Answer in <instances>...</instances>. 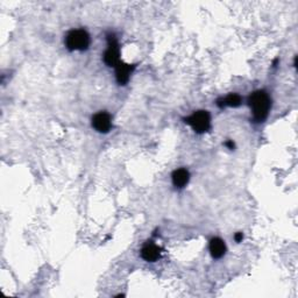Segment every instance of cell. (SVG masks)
<instances>
[{
  "mask_svg": "<svg viewBox=\"0 0 298 298\" xmlns=\"http://www.w3.org/2000/svg\"><path fill=\"white\" fill-rule=\"evenodd\" d=\"M134 69H135V64H127L120 61L115 67V77H117V82L120 85H125L128 83L130 74H132Z\"/></svg>",
  "mask_w": 298,
  "mask_h": 298,
  "instance_id": "8992f818",
  "label": "cell"
},
{
  "mask_svg": "<svg viewBox=\"0 0 298 298\" xmlns=\"http://www.w3.org/2000/svg\"><path fill=\"white\" fill-rule=\"evenodd\" d=\"M65 46L68 50L75 52V50H86L90 46V35L85 30H74L69 32L65 38Z\"/></svg>",
  "mask_w": 298,
  "mask_h": 298,
  "instance_id": "7a4b0ae2",
  "label": "cell"
},
{
  "mask_svg": "<svg viewBox=\"0 0 298 298\" xmlns=\"http://www.w3.org/2000/svg\"><path fill=\"white\" fill-rule=\"evenodd\" d=\"M234 240L237 242H241L243 240V233H241V232H238V233H235L234 235Z\"/></svg>",
  "mask_w": 298,
  "mask_h": 298,
  "instance_id": "8fae6325",
  "label": "cell"
},
{
  "mask_svg": "<svg viewBox=\"0 0 298 298\" xmlns=\"http://www.w3.org/2000/svg\"><path fill=\"white\" fill-rule=\"evenodd\" d=\"M209 248L213 259H221L226 253V245L220 238H213L211 240Z\"/></svg>",
  "mask_w": 298,
  "mask_h": 298,
  "instance_id": "ba28073f",
  "label": "cell"
},
{
  "mask_svg": "<svg viewBox=\"0 0 298 298\" xmlns=\"http://www.w3.org/2000/svg\"><path fill=\"white\" fill-rule=\"evenodd\" d=\"M241 101H242V99L239 94L231 93V94H228L227 97L221 98V99H218L217 105H218V107H220V108H224L227 106L238 107V106H240V105H241Z\"/></svg>",
  "mask_w": 298,
  "mask_h": 298,
  "instance_id": "30bf717a",
  "label": "cell"
},
{
  "mask_svg": "<svg viewBox=\"0 0 298 298\" xmlns=\"http://www.w3.org/2000/svg\"><path fill=\"white\" fill-rule=\"evenodd\" d=\"M184 121L185 123H188V125H190L192 127V129L197 134H203L208 132L211 127L210 113L208 111L204 110L195 112L190 117L185 118Z\"/></svg>",
  "mask_w": 298,
  "mask_h": 298,
  "instance_id": "3957f363",
  "label": "cell"
},
{
  "mask_svg": "<svg viewBox=\"0 0 298 298\" xmlns=\"http://www.w3.org/2000/svg\"><path fill=\"white\" fill-rule=\"evenodd\" d=\"M172 179H173L174 185H175L177 189H183L185 185L189 183V180H190V173L184 168L176 169L175 172L173 173Z\"/></svg>",
  "mask_w": 298,
  "mask_h": 298,
  "instance_id": "9c48e42d",
  "label": "cell"
},
{
  "mask_svg": "<svg viewBox=\"0 0 298 298\" xmlns=\"http://www.w3.org/2000/svg\"><path fill=\"white\" fill-rule=\"evenodd\" d=\"M92 127L99 133H108L112 127V118L107 112H99L92 117Z\"/></svg>",
  "mask_w": 298,
  "mask_h": 298,
  "instance_id": "5b68a950",
  "label": "cell"
},
{
  "mask_svg": "<svg viewBox=\"0 0 298 298\" xmlns=\"http://www.w3.org/2000/svg\"><path fill=\"white\" fill-rule=\"evenodd\" d=\"M225 146H226L227 148H230V149H234L235 148V144L233 142V140H227L226 142H225Z\"/></svg>",
  "mask_w": 298,
  "mask_h": 298,
  "instance_id": "7c38bea8",
  "label": "cell"
},
{
  "mask_svg": "<svg viewBox=\"0 0 298 298\" xmlns=\"http://www.w3.org/2000/svg\"><path fill=\"white\" fill-rule=\"evenodd\" d=\"M161 248L155 245L153 242H148L143 246V248L141 249V256L143 260L148 261V262H155L156 260H159L161 257Z\"/></svg>",
  "mask_w": 298,
  "mask_h": 298,
  "instance_id": "52a82bcc",
  "label": "cell"
},
{
  "mask_svg": "<svg viewBox=\"0 0 298 298\" xmlns=\"http://www.w3.org/2000/svg\"><path fill=\"white\" fill-rule=\"evenodd\" d=\"M248 104L256 122H263L267 119L271 107V99L263 90L255 91L248 98Z\"/></svg>",
  "mask_w": 298,
  "mask_h": 298,
  "instance_id": "6da1fadb",
  "label": "cell"
},
{
  "mask_svg": "<svg viewBox=\"0 0 298 298\" xmlns=\"http://www.w3.org/2000/svg\"><path fill=\"white\" fill-rule=\"evenodd\" d=\"M107 49L104 54V62L107 67H117L120 62V50L117 39L113 34L107 35Z\"/></svg>",
  "mask_w": 298,
  "mask_h": 298,
  "instance_id": "277c9868",
  "label": "cell"
}]
</instances>
